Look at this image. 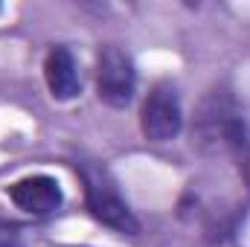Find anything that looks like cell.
Listing matches in <instances>:
<instances>
[{
    "label": "cell",
    "mask_w": 250,
    "mask_h": 247,
    "mask_svg": "<svg viewBox=\"0 0 250 247\" xmlns=\"http://www.w3.org/2000/svg\"><path fill=\"white\" fill-rule=\"evenodd\" d=\"M76 172L82 175L84 184V201L87 209L96 221H102L105 227L125 233V236H137L140 233V221L131 212V206L125 204V198L120 195V186L114 184V178L108 175V169L96 166V163H76Z\"/></svg>",
    "instance_id": "obj_1"
},
{
    "label": "cell",
    "mask_w": 250,
    "mask_h": 247,
    "mask_svg": "<svg viewBox=\"0 0 250 247\" xmlns=\"http://www.w3.org/2000/svg\"><path fill=\"white\" fill-rule=\"evenodd\" d=\"M96 90H99V99L111 108H125L134 99L137 70L125 50L114 47V44L102 47L99 67H96Z\"/></svg>",
    "instance_id": "obj_2"
},
{
    "label": "cell",
    "mask_w": 250,
    "mask_h": 247,
    "mask_svg": "<svg viewBox=\"0 0 250 247\" xmlns=\"http://www.w3.org/2000/svg\"><path fill=\"white\" fill-rule=\"evenodd\" d=\"M184 114H181V99L178 90L169 82H160L151 87V93L143 102V114H140V128L146 134V140L151 143H166L172 137L181 134Z\"/></svg>",
    "instance_id": "obj_3"
},
{
    "label": "cell",
    "mask_w": 250,
    "mask_h": 247,
    "mask_svg": "<svg viewBox=\"0 0 250 247\" xmlns=\"http://www.w3.org/2000/svg\"><path fill=\"white\" fill-rule=\"evenodd\" d=\"M9 201L29 215H50L62 206V186L50 175H29L6 189Z\"/></svg>",
    "instance_id": "obj_4"
},
{
    "label": "cell",
    "mask_w": 250,
    "mask_h": 247,
    "mask_svg": "<svg viewBox=\"0 0 250 247\" xmlns=\"http://www.w3.org/2000/svg\"><path fill=\"white\" fill-rule=\"evenodd\" d=\"M44 79H47V87L53 93V99L67 102V99H76L79 96V73H76V62L70 56L67 47H53L47 62H44Z\"/></svg>",
    "instance_id": "obj_5"
},
{
    "label": "cell",
    "mask_w": 250,
    "mask_h": 247,
    "mask_svg": "<svg viewBox=\"0 0 250 247\" xmlns=\"http://www.w3.org/2000/svg\"><path fill=\"white\" fill-rule=\"evenodd\" d=\"M18 245H21V233H18V227L0 218V247H18Z\"/></svg>",
    "instance_id": "obj_6"
}]
</instances>
